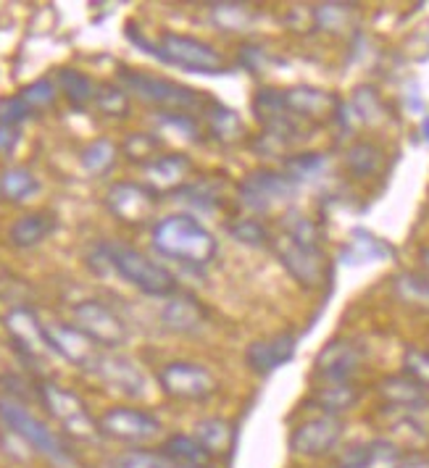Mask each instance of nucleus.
Segmentation results:
<instances>
[{
  "label": "nucleus",
  "mask_w": 429,
  "mask_h": 468,
  "mask_svg": "<svg viewBox=\"0 0 429 468\" xmlns=\"http://www.w3.org/2000/svg\"><path fill=\"white\" fill-rule=\"evenodd\" d=\"M182 468H203V466H182Z\"/></svg>",
  "instance_id": "obj_51"
},
{
  "label": "nucleus",
  "mask_w": 429,
  "mask_h": 468,
  "mask_svg": "<svg viewBox=\"0 0 429 468\" xmlns=\"http://www.w3.org/2000/svg\"><path fill=\"white\" fill-rule=\"evenodd\" d=\"M395 256V250L387 245L385 239L374 237L366 229H353L348 248H345V258L348 263H369V261H385V258Z\"/></svg>",
  "instance_id": "obj_25"
},
{
  "label": "nucleus",
  "mask_w": 429,
  "mask_h": 468,
  "mask_svg": "<svg viewBox=\"0 0 429 468\" xmlns=\"http://www.w3.org/2000/svg\"><path fill=\"white\" fill-rule=\"evenodd\" d=\"M392 468H429V455H424V452H411V455H403Z\"/></svg>",
  "instance_id": "obj_48"
},
{
  "label": "nucleus",
  "mask_w": 429,
  "mask_h": 468,
  "mask_svg": "<svg viewBox=\"0 0 429 468\" xmlns=\"http://www.w3.org/2000/svg\"><path fill=\"white\" fill-rule=\"evenodd\" d=\"M124 150H127V155L132 161H140L143 166H148V164H153L158 158V153H156L158 150V140L151 137V134H132Z\"/></svg>",
  "instance_id": "obj_40"
},
{
  "label": "nucleus",
  "mask_w": 429,
  "mask_h": 468,
  "mask_svg": "<svg viewBox=\"0 0 429 468\" xmlns=\"http://www.w3.org/2000/svg\"><path fill=\"white\" fill-rule=\"evenodd\" d=\"M45 335L50 342V350L53 356L64 358L77 368H85L92 371V366L101 358V347L87 337L82 329H77L74 324H61V321H53V324H45Z\"/></svg>",
  "instance_id": "obj_14"
},
{
  "label": "nucleus",
  "mask_w": 429,
  "mask_h": 468,
  "mask_svg": "<svg viewBox=\"0 0 429 468\" xmlns=\"http://www.w3.org/2000/svg\"><path fill=\"white\" fill-rule=\"evenodd\" d=\"M95 106L108 116H127L129 95L119 85H98Z\"/></svg>",
  "instance_id": "obj_38"
},
{
  "label": "nucleus",
  "mask_w": 429,
  "mask_h": 468,
  "mask_svg": "<svg viewBox=\"0 0 429 468\" xmlns=\"http://www.w3.org/2000/svg\"><path fill=\"white\" fill-rule=\"evenodd\" d=\"M295 347H298V340L295 335H274L269 340H258L248 347L245 358H248V366L256 371V374H272L277 371L279 366H284L287 361H293L295 356Z\"/></svg>",
  "instance_id": "obj_19"
},
{
  "label": "nucleus",
  "mask_w": 429,
  "mask_h": 468,
  "mask_svg": "<svg viewBox=\"0 0 429 468\" xmlns=\"http://www.w3.org/2000/svg\"><path fill=\"white\" fill-rule=\"evenodd\" d=\"M98 253L116 277H122L127 284L137 287L143 295L172 298L177 292V279H174L172 271L164 269L161 263H156L145 253H140L137 248L119 245V242H103L98 248Z\"/></svg>",
  "instance_id": "obj_3"
},
{
  "label": "nucleus",
  "mask_w": 429,
  "mask_h": 468,
  "mask_svg": "<svg viewBox=\"0 0 429 468\" xmlns=\"http://www.w3.org/2000/svg\"><path fill=\"white\" fill-rule=\"evenodd\" d=\"M116 155H119V150H116V145H113L111 140H92V143L82 150L80 161H82V169H85L87 174L101 176V174H106V171L113 169Z\"/></svg>",
  "instance_id": "obj_34"
},
{
  "label": "nucleus",
  "mask_w": 429,
  "mask_h": 468,
  "mask_svg": "<svg viewBox=\"0 0 429 468\" xmlns=\"http://www.w3.org/2000/svg\"><path fill=\"white\" fill-rule=\"evenodd\" d=\"M5 329H8L11 340L19 347V353H22L27 361L43 363L48 356H53L48 335H45V324H40V319L29 308H14V311H8Z\"/></svg>",
  "instance_id": "obj_15"
},
{
  "label": "nucleus",
  "mask_w": 429,
  "mask_h": 468,
  "mask_svg": "<svg viewBox=\"0 0 429 468\" xmlns=\"http://www.w3.org/2000/svg\"><path fill=\"white\" fill-rule=\"evenodd\" d=\"M40 400L48 408V413L61 424L69 437L82 440V442H95L101 440V424L92 419L87 403L71 389H64L61 384H43L40 387Z\"/></svg>",
  "instance_id": "obj_6"
},
{
  "label": "nucleus",
  "mask_w": 429,
  "mask_h": 468,
  "mask_svg": "<svg viewBox=\"0 0 429 468\" xmlns=\"http://www.w3.org/2000/svg\"><path fill=\"white\" fill-rule=\"evenodd\" d=\"M32 113H35V111L27 106L19 95H14V98H3V101H0V127L16 129L22 122H27Z\"/></svg>",
  "instance_id": "obj_44"
},
{
  "label": "nucleus",
  "mask_w": 429,
  "mask_h": 468,
  "mask_svg": "<svg viewBox=\"0 0 429 468\" xmlns=\"http://www.w3.org/2000/svg\"><path fill=\"white\" fill-rule=\"evenodd\" d=\"M16 143H19V129L0 127V155L11 153V150L16 148Z\"/></svg>",
  "instance_id": "obj_47"
},
{
  "label": "nucleus",
  "mask_w": 429,
  "mask_h": 468,
  "mask_svg": "<svg viewBox=\"0 0 429 468\" xmlns=\"http://www.w3.org/2000/svg\"><path fill=\"white\" fill-rule=\"evenodd\" d=\"M377 395L387 408H429V389L408 374H390L380 379Z\"/></svg>",
  "instance_id": "obj_21"
},
{
  "label": "nucleus",
  "mask_w": 429,
  "mask_h": 468,
  "mask_svg": "<svg viewBox=\"0 0 429 468\" xmlns=\"http://www.w3.org/2000/svg\"><path fill=\"white\" fill-rule=\"evenodd\" d=\"M324 169H327V158L322 153H298V155H290L284 161L282 174L290 176L295 185H301V182H308V179H316Z\"/></svg>",
  "instance_id": "obj_35"
},
{
  "label": "nucleus",
  "mask_w": 429,
  "mask_h": 468,
  "mask_svg": "<svg viewBox=\"0 0 429 468\" xmlns=\"http://www.w3.org/2000/svg\"><path fill=\"white\" fill-rule=\"evenodd\" d=\"M108 468H182L174 463L172 458H166L164 452H151V450H129L116 455Z\"/></svg>",
  "instance_id": "obj_36"
},
{
  "label": "nucleus",
  "mask_w": 429,
  "mask_h": 468,
  "mask_svg": "<svg viewBox=\"0 0 429 468\" xmlns=\"http://www.w3.org/2000/svg\"><path fill=\"white\" fill-rule=\"evenodd\" d=\"M230 234L235 237L237 242H245V245H266L269 242V232L263 229V224L256 218H242L230 227Z\"/></svg>",
  "instance_id": "obj_45"
},
{
  "label": "nucleus",
  "mask_w": 429,
  "mask_h": 468,
  "mask_svg": "<svg viewBox=\"0 0 429 468\" xmlns=\"http://www.w3.org/2000/svg\"><path fill=\"white\" fill-rule=\"evenodd\" d=\"M92 374L127 398H143L148 387L143 368L122 353H101L98 363L92 366Z\"/></svg>",
  "instance_id": "obj_16"
},
{
  "label": "nucleus",
  "mask_w": 429,
  "mask_h": 468,
  "mask_svg": "<svg viewBox=\"0 0 429 468\" xmlns=\"http://www.w3.org/2000/svg\"><path fill=\"white\" fill-rule=\"evenodd\" d=\"M350 111H353V116H356L359 122H364L369 127H377V124H382L387 119V108L385 103H382V98H380V92L369 85L356 87Z\"/></svg>",
  "instance_id": "obj_31"
},
{
  "label": "nucleus",
  "mask_w": 429,
  "mask_h": 468,
  "mask_svg": "<svg viewBox=\"0 0 429 468\" xmlns=\"http://www.w3.org/2000/svg\"><path fill=\"white\" fill-rule=\"evenodd\" d=\"M356 16V5L350 3H322L314 8V24L324 32H343L350 29V22Z\"/></svg>",
  "instance_id": "obj_33"
},
{
  "label": "nucleus",
  "mask_w": 429,
  "mask_h": 468,
  "mask_svg": "<svg viewBox=\"0 0 429 468\" xmlns=\"http://www.w3.org/2000/svg\"><path fill=\"white\" fill-rule=\"evenodd\" d=\"M19 98H22L24 103L32 108V111H38V108L50 106V103L56 101V85H53L50 80H38V82L24 87L22 92H19Z\"/></svg>",
  "instance_id": "obj_41"
},
{
  "label": "nucleus",
  "mask_w": 429,
  "mask_h": 468,
  "mask_svg": "<svg viewBox=\"0 0 429 468\" xmlns=\"http://www.w3.org/2000/svg\"><path fill=\"white\" fill-rule=\"evenodd\" d=\"M158 384L169 398L182 403H206L219 392V379L206 366L190 361H172L161 366Z\"/></svg>",
  "instance_id": "obj_7"
},
{
  "label": "nucleus",
  "mask_w": 429,
  "mask_h": 468,
  "mask_svg": "<svg viewBox=\"0 0 429 468\" xmlns=\"http://www.w3.org/2000/svg\"><path fill=\"white\" fill-rule=\"evenodd\" d=\"M345 434L343 419L338 416H314L293 429L290 434V450L303 458H324L332 450H338Z\"/></svg>",
  "instance_id": "obj_11"
},
{
  "label": "nucleus",
  "mask_w": 429,
  "mask_h": 468,
  "mask_svg": "<svg viewBox=\"0 0 429 468\" xmlns=\"http://www.w3.org/2000/svg\"><path fill=\"white\" fill-rule=\"evenodd\" d=\"M161 319L166 324V329L179 332V335H190V332H198L203 326L206 314L198 305V300L190 298V295H172V298H166Z\"/></svg>",
  "instance_id": "obj_22"
},
{
  "label": "nucleus",
  "mask_w": 429,
  "mask_h": 468,
  "mask_svg": "<svg viewBox=\"0 0 429 468\" xmlns=\"http://www.w3.org/2000/svg\"><path fill=\"white\" fill-rule=\"evenodd\" d=\"M74 326L103 350H116L129 340V329L119 314H113L101 300H82L71 308Z\"/></svg>",
  "instance_id": "obj_9"
},
{
  "label": "nucleus",
  "mask_w": 429,
  "mask_h": 468,
  "mask_svg": "<svg viewBox=\"0 0 429 468\" xmlns=\"http://www.w3.org/2000/svg\"><path fill=\"white\" fill-rule=\"evenodd\" d=\"M193 174V161L182 153H166L158 155L153 164L145 166V176H148V187L161 192H177L185 187L188 176Z\"/></svg>",
  "instance_id": "obj_20"
},
{
  "label": "nucleus",
  "mask_w": 429,
  "mask_h": 468,
  "mask_svg": "<svg viewBox=\"0 0 429 468\" xmlns=\"http://www.w3.org/2000/svg\"><path fill=\"white\" fill-rule=\"evenodd\" d=\"M153 248L185 266H209L216 258V237L190 213H172L156 221Z\"/></svg>",
  "instance_id": "obj_2"
},
{
  "label": "nucleus",
  "mask_w": 429,
  "mask_h": 468,
  "mask_svg": "<svg viewBox=\"0 0 429 468\" xmlns=\"http://www.w3.org/2000/svg\"><path fill=\"white\" fill-rule=\"evenodd\" d=\"M59 87L74 108H87L90 103H95V95H98V85L87 74L74 71V69H61Z\"/></svg>",
  "instance_id": "obj_30"
},
{
  "label": "nucleus",
  "mask_w": 429,
  "mask_h": 468,
  "mask_svg": "<svg viewBox=\"0 0 429 468\" xmlns=\"http://www.w3.org/2000/svg\"><path fill=\"white\" fill-rule=\"evenodd\" d=\"M206 122H209V129L214 132L216 140H221L227 145H232L242 137V122H240V116L232 108L211 103L209 111H206Z\"/></svg>",
  "instance_id": "obj_32"
},
{
  "label": "nucleus",
  "mask_w": 429,
  "mask_h": 468,
  "mask_svg": "<svg viewBox=\"0 0 429 468\" xmlns=\"http://www.w3.org/2000/svg\"><path fill=\"white\" fill-rule=\"evenodd\" d=\"M382 161H385V153L374 143H353L345 153V166L359 179L374 176L377 171L382 169Z\"/></svg>",
  "instance_id": "obj_29"
},
{
  "label": "nucleus",
  "mask_w": 429,
  "mask_h": 468,
  "mask_svg": "<svg viewBox=\"0 0 429 468\" xmlns=\"http://www.w3.org/2000/svg\"><path fill=\"white\" fill-rule=\"evenodd\" d=\"M422 261H424V266L429 269V248H424V250H422Z\"/></svg>",
  "instance_id": "obj_50"
},
{
  "label": "nucleus",
  "mask_w": 429,
  "mask_h": 468,
  "mask_svg": "<svg viewBox=\"0 0 429 468\" xmlns=\"http://www.w3.org/2000/svg\"><path fill=\"white\" fill-rule=\"evenodd\" d=\"M361 366V350L350 340H332L316 356V377L324 384H343L353 379Z\"/></svg>",
  "instance_id": "obj_18"
},
{
  "label": "nucleus",
  "mask_w": 429,
  "mask_h": 468,
  "mask_svg": "<svg viewBox=\"0 0 429 468\" xmlns=\"http://www.w3.org/2000/svg\"><path fill=\"white\" fill-rule=\"evenodd\" d=\"M106 206L122 224L143 227L156 216L158 192L151 190L148 185H137V182H116L108 190Z\"/></svg>",
  "instance_id": "obj_13"
},
{
  "label": "nucleus",
  "mask_w": 429,
  "mask_h": 468,
  "mask_svg": "<svg viewBox=\"0 0 429 468\" xmlns=\"http://www.w3.org/2000/svg\"><path fill=\"white\" fill-rule=\"evenodd\" d=\"M101 434L116 442L143 445L161 434V421L140 408H111L101 416Z\"/></svg>",
  "instance_id": "obj_12"
},
{
  "label": "nucleus",
  "mask_w": 429,
  "mask_h": 468,
  "mask_svg": "<svg viewBox=\"0 0 429 468\" xmlns=\"http://www.w3.org/2000/svg\"><path fill=\"white\" fill-rule=\"evenodd\" d=\"M193 437L200 445L206 447L209 455L214 458V455L230 452L232 440H235V429H232L230 421H224V419H203V421L195 424Z\"/></svg>",
  "instance_id": "obj_26"
},
{
  "label": "nucleus",
  "mask_w": 429,
  "mask_h": 468,
  "mask_svg": "<svg viewBox=\"0 0 429 468\" xmlns=\"http://www.w3.org/2000/svg\"><path fill=\"white\" fill-rule=\"evenodd\" d=\"M295 192H298V185L282 171L258 169L240 182L237 197L248 211L272 213L277 206L287 203Z\"/></svg>",
  "instance_id": "obj_8"
},
{
  "label": "nucleus",
  "mask_w": 429,
  "mask_h": 468,
  "mask_svg": "<svg viewBox=\"0 0 429 468\" xmlns=\"http://www.w3.org/2000/svg\"><path fill=\"white\" fill-rule=\"evenodd\" d=\"M214 22L230 32H237V29H245L251 24V5H242V3H216L214 8Z\"/></svg>",
  "instance_id": "obj_37"
},
{
  "label": "nucleus",
  "mask_w": 429,
  "mask_h": 468,
  "mask_svg": "<svg viewBox=\"0 0 429 468\" xmlns=\"http://www.w3.org/2000/svg\"><path fill=\"white\" fill-rule=\"evenodd\" d=\"M164 127H172L177 134H185L188 140H198V124L193 113H161Z\"/></svg>",
  "instance_id": "obj_46"
},
{
  "label": "nucleus",
  "mask_w": 429,
  "mask_h": 468,
  "mask_svg": "<svg viewBox=\"0 0 429 468\" xmlns=\"http://www.w3.org/2000/svg\"><path fill=\"white\" fill-rule=\"evenodd\" d=\"M161 452H164L166 458H172L174 463H179V466L209 468V461H211L209 450L200 445L195 437H190V434H172V437L164 442Z\"/></svg>",
  "instance_id": "obj_27"
},
{
  "label": "nucleus",
  "mask_w": 429,
  "mask_h": 468,
  "mask_svg": "<svg viewBox=\"0 0 429 468\" xmlns=\"http://www.w3.org/2000/svg\"><path fill=\"white\" fill-rule=\"evenodd\" d=\"M359 400H361V392L350 382L324 384L314 392V405L327 416H338V419H340V413L350 410Z\"/></svg>",
  "instance_id": "obj_24"
},
{
  "label": "nucleus",
  "mask_w": 429,
  "mask_h": 468,
  "mask_svg": "<svg viewBox=\"0 0 429 468\" xmlns=\"http://www.w3.org/2000/svg\"><path fill=\"white\" fill-rule=\"evenodd\" d=\"M0 424L5 426L11 434H16L24 445L32 447L38 455L48 458L50 463H56V466H69L71 463V452L61 442V437L19 400L0 398Z\"/></svg>",
  "instance_id": "obj_4"
},
{
  "label": "nucleus",
  "mask_w": 429,
  "mask_h": 468,
  "mask_svg": "<svg viewBox=\"0 0 429 468\" xmlns=\"http://www.w3.org/2000/svg\"><path fill=\"white\" fill-rule=\"evenodd\" d=\"M284 92V108L301 122V119H311V122H324V119H332L338 116L340 111V98L335 92H327L319 87L308 85H295L290 90H282Z\"/></svg>",
  "instance_id": "obj_17"
},
{
  "label": "nucleus",
  "mask_w": 429,
  "mask_h": 468,
  "mask_svg": "<svg viewBox=\"0 0 429 468\" xmlns=\"http://www.w3.org/2000/svg\"><path fill=\"white\" fill-rule=\"evenodd\" d=\"M284 232L293 234L295 239H301L306 245L322 248V245H319V227H316L311 218L301 216V213H290V218L284 221Z\"/></svg>",
  "instance_id": "obj_42"
},
{
  "label": "nucleus",
  "mask_w": 429,
  "mask_h": 468,
  "mask_svg": "<svg viewBox=\"0 0 429 468\" xmlns=\"http://www.w3.org/2000/svg\"><path fill=\"white\" fill-rule=\"evenodd\" d=\"M403 368H406L403 374H408L411 379H416L429 389V350L408 347L406 356H403Z\"/></svg>",
  "instance_id": "obj_43"
},
{
  "label": "nucleus",
  "mask_w": 429,
  "mask_h": 468,
  "mask_svg": "<svg viewBox=\"0 0 429 468\" xmlns=\"http://www.w3.org/2000/svg\"><path fill=\"white\" fill-rule=\"evenodd\" d=\"M56 227H59V221H56L53 213H27L19 221H14L8 237H11V242L16 248H35V245H40L43 239H48L50 234L56 232Z\"/></svg>",
  "instance_id": "obj_23"
},
{
  "label": "nucleus",
  "mask_w": 429,
  "mask_h": 468,
  "mask_svg": "<svg viewBox=\"0 0 429 468\" xmlns=\"http://www.w3.org/2000/svg\"><path fill=\"white\" fill-rule=\"evenodd\" d=\"M40 190L38 176L24 166H11V169L0 171V197L8 203H24L29 200L35 192Z\"/></svg>",
  "instance_id": "obj_28"
},
{
  "label": "nucleus",
  "mask_w": 429,
  "mask_h": 468,
  "mask_svg": "<svg viewBox=\"0 0 429 468\" xmlns=\"http://www.w3.org/2000/svg\"><path fill=\"white\" fill-rule=\"evenodd\" d=\"M422 134H424V140L429 143V113L424 116V122H422Z\"/></svg>",
  "instance_id": "obj_49"
},
{
  "label": "nucleus",
  "mask_w": 429,
  "mask_h": 468,
  "mask_svg": "<svg viewBox=\"0 0 429 468\" xmlns=\"http://www.w3.org/2000/svg\"><path fill=\"white\" fill-rule=\"evenodd\" d=\"M127 40L137 45L143 53L158 58L161 64L177 66L182 71L193 74H224V58L214 45L206 40H198L193 35H179V32H164L158 40H148L134 24H127Z\"/></svg>",
  "instance_id": "obj_1"
},
{
  "label": "nucleus",
  "mask_w": 429,
  "mask_h": 468,
  "mask_svg": "<svg viewBox=\"0 0 429 468\" xmlns=\"http://www.w3.org/2000/svg\"><path fill=\"white\" fill-rule=\"evenodd\" d=\"M377 463L374 461V447L371 442L366 445H350L338 452L335 458V468H371Z\"/></svg>",
  "instance_id": "obj_39"
},
{
  "label": "nucleus",
  "mask_w": 429,
  "mask_h": 468,
  "mask_svg": "<svg viewBox=\"0 0 429 468\" xmlns=\"http://www.w3.org/2000/svg\"><path fill=\"white\" fill-rule=\"evenodd\" d=\"M119 87L148 106L164 108V113H190L206 103V98H200L193 87L179 85L166 77H156L148 71H137V69H122Z\"/></svg>",
  "instance_id": "obj_5"
},
{
  "label": "nucleus",
  "mask_w": 429,
  "mask_h": 468,
  "mask_svg": "<svg viewBox=\"0 0 429 468\" xmlns=\"http://www.w3.org/2000/svg\"><path fill=\"white\" fill-rule=\"evenodd\" d=\"M272 250L279 263L287 269V274L303 287H319L324 279V253L322 248L306 245L293 234L282 232L272 239Z\"/></svg>",
  "instance_id": "obj_10"
}]
</instances>
